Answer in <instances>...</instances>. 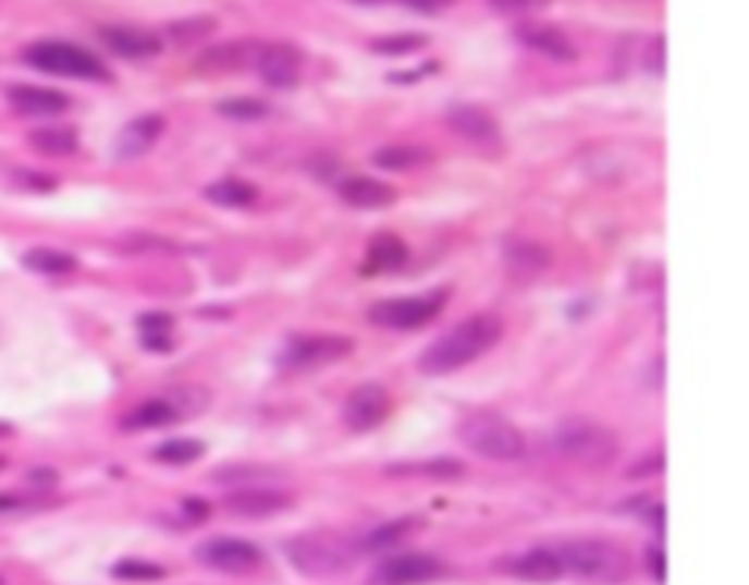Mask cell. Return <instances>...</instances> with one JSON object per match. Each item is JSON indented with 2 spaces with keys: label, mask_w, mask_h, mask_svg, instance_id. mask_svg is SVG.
Returning a JSON list of instances; mask_svg holds the SVG:
<instances>
[{
  "label": "cell",
  "mask_w": 749,
  "mask_h": 585,
  "mask_svg": "<svg viewBox=\"0 0 749 585\" xmlns=\"http://www.w3.org/2000/svg\"><path fill=\"white\" fill-rule=\"evenodd\" d=\"M21 179H24V185L36 187V191H50V187L57 185L53 179L38 176V173H29V170H21Z\"/></svg>",
  "instance_id": "ee69618b"
},
{
  "label": "cell",
  "mask_w": 749,
  "mask_h": 585,
  "mask_svg": "<svg viewBox=\"0 0 749 585\" xmlns=\"http://www.w3.org/2000/svg\"><path fill=\"white\" fill-rule=\"evenodd\" d=\"M255 68L267 85L272 88H293L302 76V53L299 47L279 41V45H261Z\"/></svg>",
  "instance_id": "8fae6325"
},
{
  "label": "cell",
  "mask_w": 749,
  "mask_h": 585,
  "mask_svg": "<svg viewBox=\"0 0 749 585\" xmlns=\"http://www.w3.org/2000/svg\"><path fill=\"white\" fill-rule=\"evenodd\" d=\"M647 71L655 76L665 74V36H659L650 41V50H647Z\"/></svg>",
  "instance_id": "ab89813d"
},
{
  "label": "cell",
  "mask_w": 749,
  "mask_h": 585,
  "mask_svg": "<svg viewBox=\"0 0 749 585\" xmlns=\"http://www.w3.org/2000/svg\"><path fill=\"white\" fill-rule=\"evenodd\" d=\"M556 451L582 468H609L618 460V439L591 418H565L553 434Z\"/></svg>",
  "instance_id": "3957f363"
},
{
  "label": "cell",
  "mask_w": 749,
  "mask_h": 585,
  "mask_svg": "<svg viewBox=\"0 0 749 585\" xmlns=\"http://www.w3.org/2000/svg\"><path fill=\"white\" fill-rule=\"evenodd\" d=\"M428 45V36H419V33H402V36H386L372 41L374 53L381 57H407V53H416L419 47Z\"/></svg>",
  "instance_id": "1f68e13d"
},
{
  "label": "cell",
  "mask_w": 749,
  "mask_h": 585,
  "mask_svg": "<svg viewBox=\"0 0 749 585\" xmlns=\"http://www.w3.org/2000/svg\"><path fill=\"white\" fill-rule=\"evenodd\" d=\"M513 574H518L527 583H553V580H560L565 574V568H562V559L556 550L539 548L525 553L521 559H515Z\"/></svg>",
  "instance_id": "7402d4cb"
},
{
  "label": "cell",
  "mask_w": 749,
  "mask_h": 585,
  "mask_svg": "<svg viewBox=\"0 0 749 585\" xmlns=\"http://www.w3.org/2000/svg\"><path fill=\"white\" fill-rule=\"evenodd\" d=\"M449 126L459 138L471 141V144H495L498 141V121L480 106H454L449 114Z\"/></svg>",
  "instance_id": "d6986e66"
},
{
  "label": "cell",
  "mask_w": 749,
  "mask_h": 585,
  "mask_svg": "<svg viewBox=\"0 0 749 585\" xmlns=\"http://www.w3.org/2000/svg\"><path fill=\"white\" fill-rule=\"evenodd\" d=\"M217 112L229 118V121L237 123H249V121H261L270 114V106L258 97H229L217 106Z\"/></svg>",
  "instance_id": "f546056e"
},
{
  "label": "cell",
  "mask_w": 749,
  "mask_h": 585,
  "mask_svg": "<svg viewBox=\"0 0 749 585\" xmlns=\"http://www.w3.org/2000/svg\"><path fill=\"white\" fill-rule=\"evenodd\" d=\"M29 65L53 76H67V80H91V83H103L109 80V68L100 59L83 50V47L71 45V41H36L27 47L24 53Z\"/></svg>",
  "instance_id": "8992f818"
},
{
  "label": "cell",
  "mask_w": 749,
  "mask_h": 585,
  "mask_svg": "<svg viewBox=\"0 0 749 585\" xmlns=\"http://www.w3.org/2000/svg\"><path fill=\"white\" fill-rule=\"evenodd\" d=\"M27 507V498H21V495H12V492H0V515H12V512H19Z\"/></svg>",
  "instance_id": "b9f144b4"
},
{
  "label": "cell",
  "mask_w": 749,
  "mask_h": 585,
  "mask_svg": "<svg viewBox=\"0 0 749 585\" xmlns=\"http://www.w3.org/2000/svg\"><path fill=\"white\" fill-rule=\"evenodd\" d=\"M665 468V456L662 454H647L641 463L629 465L627 477L629 480H641V477H653V474H662Z\"/></svg>",
  "instance_id": "f35d334b"
},
{
  "label": "cell",
  "mask_w": 749,
  "mask_h": 585,
  "mask_svg": "<svg viewBox=\"0 0 749 585\" xmlns=\"http://www.w3.org/2000/svg\"><path fill=\"white\" fill-rule=\"evenodd\" d=\"M395 474H425V477H433V480H457L463 474V463L457 460H431V463L421 465H398L393 468Z\"/></svg>",
  "instance_id": "d6a6232c"
},
{
  "label": "cell",
  "mask_w": 749,
  "mask_h": 585,
  "mask_svg": "<svg viewBox=\"0 0 749 585\" xmlns=\"http://www.w3.org/2000/svg\"><path fill=\"white\" fill-rule=\"evenodd\" d=\"M185 512L187 515H194V521H202L208 515V507L202 501H197V498H187Z\"/></svg>",
  "instance_id": "f6af8a7d"
},
{
  "label": "cell",
  "mask_w": 749,
  "mask_h": 585,
  "mask_svg": "<svg viewBox=\"0 0 749 585\" xmlns=\"http://www.w3.org/2000/svg\"><path fill=\"white\" fill-rule=\"evenodd\" d=\"M442 574L440 559L428 557V553H404V557L386 559L378 568V583L381 585H421L431 583Z\"/></svg>",
  "instance_id": "7c38bea8"
},
{
  "label": "cell",
  "mask_w": 749,
  "mask_h": 585,
  "mask_svg": "<svg viewBox=\"0 0 749 585\" xmlns=\"http://www.w3.org/2000/svg\"><path fill=\"white\" fill-rule=\"evenodd\" d=\"M0 468H3V460H0Z\"/></svg>",
  "instance_id": "7dc6e473"
},
{
  "label": "cell",
  "mask_w": 749,
  "mask_h": 585,
  "mask_svg": "<svg viewBox=\"0 0 749 585\" xmlns=\"http://www.w3.org/2000/svg\"><path fill=\"white\" fill-rule=\"evenodd\" d=\"M24 267L33 272H45V276H65L76 270V258L59 249H29L24 255Z\"/></svg>",
  "instance_id": "f1b7e54d"
},
{
  "label": "cell",
  "mask_w": 749,
  "mask_h": 585,
  "mask_svg": "<svg viewBox=\"0 0 749 585\" xmlns=\"http://www.w3.org/2000/svg\"><path fill=\"white\" fill-rule=\"evenodd\" d=\"M355 349V343L348 337L340 334H314V337H296L284 354H281V366L291 369H317L326 363L343 361L348 352Z\"/></svg>",
  "instance_id": "ba28073f"
},
{
  "label": "cell",
  "mask_w": 749,
  "mask_h": 585,
  "mask_svg": "<svg viewBox=\"0 0 749 585\" xmlns=\"http://www.w3.org/2000/svg\"><path fill=\"white\" fill-rule=\"evenodd\" d=\"M10 434H12L10 425H3V422H0V439H7V437H10Z\"/></svg>",
  "instance_id": "bcb514c9"
},
{
  "label": "cell",
  "mask_w": 749,
  "mask_h": 585,
  "mask_svg": "<svg viewBox=\"0 0 749 585\" xmlns=\"http://www.w3.org/2000/svg\"><path fill=\"white\" fill-rule=\"evenodd\" d=\"M556 553H560L562 568H565L568 574L580 576V580H589V583L612 585L621 583V580L629 574L627 550L621 548V545H615V541H568V545H562V550H556Z\"/></svg>",
  "instance_id": "277c9868"
},
{
  "label": "cell",
  "mask_w": 749,
  "mask_h": 585,
  "mask_svg": "<svg viewBox=\"0 0 749 585\" xmlns=\"http://www.w3.org/2000/svg\"><path fill=\"white\" fill-rule=\"evenodd\" d=\"M27 480L33 486H53L59 480V474L53 468H33Z\"/></svg>",
  "instance_id": "7bdbcfd3"
},
{
  "label": "cell",
  "mask_w": 749,
  "mask_h": 585,
  "mask_svg": "<svg viewBox=\"0 0 749 585\" xmlns=\"http://www.w3.org/2000/svg\"><path fill=\"white\" fill-rule=\"evenodd\" d=\"M442 293L437 296H407V298H384L378 305L369 307V322L381 328H393V331H410L431 322L440 314Z\"/></svg>",
  "instance_id": "52a82bcc"
},
{
  "label": "cell",
  "mask_w": 749,
  "mask_h": 585,
  "mask_svg": "<svg viewBox=\"0 0 749 585\" xmlns=\"http://www.w3.org/2000/svg\"><path fill=\"white\" fill-rule=\"evenodd\" d=\"M100 41L123 59H147L156 57L161 50L159 36L138 27H103L100 29Z\"/></svg>",
  "instance_id": "e0dca14e"
},
{
  "label": "cell",
  "mask_w": 749,
  "mask_h": 585,
  "mask_svg": "<svg viewBox=\"0 0 749 585\" xmlns=\"http://www.w3.org/2000/svg\"><path fill=\"white\" fill-rule=\"evenodd\" d=\"M355 3H364V7H381V3H402L413 12H425V15H433V12L449 10L454 0H355Z\"/></svg>",
  "instance_id": "d590c367"
},
{
  "label": "cell",
  "mask_w": 749,
  "mask_h": 585,
  "mask_svg": "<svg viewBox=\"0 0 749 585\" xmlns=\"http://www.w3.org/2000/svg\"><path fill=\"white\" fill-rule=\"evenodd\" d=\"M112 574L118 580H132V583H152L164 576V568L152 565V562H140V559H123L112 568Z\"/></svg>",
  "instance_id": "e575fe53"
},
{
  "label": "cell",
  "mask_w": 749,
  "mask_h": 585,
  "mask_svg": "<svg viewBox=\"0 0 749 585\" xmlns=\"http://www.w3.org/2000/svg\"><path fill=\"white\" fill-rule=\"evenodd\" d=\"M340 196L352 208H386V205L395 203L398 194L386 182H378V179L369 176H355L340 185Z\"/></svg>",
  "instance_id": "44dd1931"
},
{
  "label": "cell",
  "mask_w": 749,
  "mask_h": 585,
  "mask_svg": "<svg viewBox=\"0 0 749 585\" xmlns=\"http://www.w3.org/2000/svg\"><path fill=\"white\" fill-rule=\"evenodd\" d=\"M504 334V322L495 314H478L463 319L459 326H454L449 334H442L440 340H433L419 357V369L425 375H451V371L463 369L468 363H475L483 352H489L492 345Z\"/></svg>",
  "instance_id": "6da1fadb"
},
{
  "label": "cell",
  "mask_w": 749,
  "mask_h": 585,
  "mask_svg": "<svg viewBox=\"0 0 749 585\" xmlns=\"http://www.w3.org/2000/svg\"><path fill=\"white\" fill-rule=\"evenodd\" d=\"M515 36H518L521 45L553 59V62H574L577 59V47L572 45V38L565 36L562 29L551 27V24H521L515 29Z\"/></svg>",
  "instance_id": "5bb4252c"
},
{
  "label": "cell",
  "mask_w": 749,
  "mask_h": 585,
  "mask_svg": "<svg viewBox=\"0 0 749 585\" xmlns=\"http://www.w3.org/2000/svg\"><path fill=\"white\" fill-rule=\"evenodd\" d=\"M202 454H206V446H202L199 439H170V442H164V446H159L152 451V456H156L159 463L168 465H187L194 463V460H199Z\"/></svg>",
  "instance_id": "4dcf8cb0"
},
{
  "label": "cell",
  "mask_w": 749,
  "mask_h": 585,
  "mask_svg": "<svg viewBox=\"0 0 749 585\" xmlns=\"http://www.w3.org/2000/svg\"><path fill=\"white\" fill-rule=\"evenodd\" d=\"M459 442L468 446L475 454L487 456V460H501V463H509V460H518L525 456L527 446L521 430L515 428L513 422H506L504 416L498 413H468L463 422H459Z\"/></svg>",
  "instance_id": "5b68a950"
},
{
  "label": "cell",
  "mask_w": 749,
  "mask_h": 585,
  "mask_svg": "<svg viewBox=\"0 0 749 585\" xmlns=\"http://www.w3.org/2000/svg\"><path fill=\"white\" fill-rule=\"evenodd\" d=\"M357 553H360V548L337 529H310L287 545V559L293 562V568L299 574L314 576V580L346 574L348 568L357 562Z\"/></svg>",
  "instance_id": "7a4b0ae2"
},
{
  "label": "cell",
  "mask_w": 749,
  "mask_h": 585,
  "mask_svg": "<svg viewBox=\"0 0 749 585\" xmlns=\"http://www.w3.org/2000/svg\"><path fill=\"white\" fill-rule=\"evenodd\" d=\"M138 326H140V334H170L173 319L164 314H147V316H140Z\"/></svg>",
  "instance_id": "60d3db41"
},
{
  "label": "cell",
  "mask_w": 749,
  "mask_h": 585,
  "mask_svg": "<svg viewBox=\"0 0 749 585\" xmlns=\"http://www.w3.org/2000/svg\"><path fill=\"white\" fill-rule=\"evenodd\" d=\"M10 102L21 114H33V118L59 114L71 106L67 94L57 92V88H41V85H12Z\"/></svg>",
  "instance_id": "ac0fdd59"
},
{
  "label": "cell",
  "mask_w": 749,
  "mask_h": 585,
  "mask_svg": "<svg viewBox=\"0 0 749 585\" xmlns=\"http://www.w3.org/2000/svg\"><path fill=\"white\" fill-rule=\"evenodd\" d=\"M29 147L45 153V156H71L79 147L76 132L67 126H45V130H33L27 135Z\"/></svg>",
  "instance_id": "4316f807"
},
{
  "label": "cell",
  "mask_w": 749,
  "mask_h": 585,
  "mask_svg": "<svg viewBox=\"0 0 749 585\" xmlns=\"http://www.w3.org/2000/svg\"><path fill=\"white\" fill-rule=\"evenodd\" d=\"M416 529H419V519L390 521V524H384V527L372 529V533L360 541V550H364V553L390 550V548H395V545H402L404 539H410Z\"/></svg>",
  "instance_id": "484cf974"
},
{
  "label": "cell",
  "mask_w": 749,
  "mask_h": 585,
  "mask_svg": "<svg viewBox=\"0 0 749 585\" xmlns=\"http://www.w3.org/2000/svg\"><path fill=\"white\" fill-rule=\"evenodd\" d=\"M217 21L214 19H187V21H176L170 27V36L176 45H194V41H202L214 33Z\"/></svg>",
  "instance_id": "836d02e7"
},
{
  "label": "cell",
  "mask_w": 749,
  "mask_h": 585,
  "mask_svg": "<svg viewBox=\"0 0 749 585\" xmlns=\"http://www.w3.org/2000/svg\"><path fill=\"white\" fill-rule=\"evenodd\" d=\"M431 149L419 144H390L374 153V164L384 170H413L431 161Z\"/></svg>",
  "instance_id": "d4e9b609"
},
{
  "label": "cell",
  "mask_w": 749,
  "mask_h": 585,
  "mask_svg": "<svg viewBox=\"0 0 749 585\" xmlns=\"http://www.w3.org/2000/svg\"><path fill=\"white\" fill-rule=\"evenodd\" d=\"M504 264L515 279L530 281L551 267V252L544 249L542 243L515 237V241L504 243Z\"/></svg>",
  "instance_id": "9a60e30c"
},
{
  "label": "cell",
  "mask_w": 749,
  "mask_h": 585,
  "mask_svg": "<svg viewBox=\"0 0 749 585\" xmlns=\"http://www.w3.org/2000/svg\"><path fill=\"white\" fill-rule=\"evenodd\" d=\"M261 45L255 41H225V45L208 47L206 53L197 59V71L202 74H232L255 65Z\"/></svg>",
  "instance_id": "4fadbf2b"
},
{
  "label": "cell",
  "mask_w": 749,
  "mask_h": 585,
  "mask_svg": "<svg viewBox=\"0 0 749 585\" xmlns=\"http://www.w3.org/2000/svg\"><path fill=\"white\" fill-rule=\"evenodd\" d=\"M197 559L206 568L223 571V574H249L261 565V550L253 541L232 539V536H220V539H208L197 548Z\"/></svg>",
  "instance_id": "9c48e42d"
},
{
  "label": "cell",
  "mask_w": 749,
  "mask_h": 585,
  "mask_svg": "<svg viewBox=\"0 0 749 585\" xmlns=\"http://www.w3.org/2000/svg\"><path fill=\"white\" fill-rule=\"evenodd\" d=\"M489 7L504 15H527V12H539L551 7V0H489Z\"/></svg>",
  "instance_id": "8d00e7d4"
},
{
  "label": "cell",
  "mask_w": 749,
  "mask_h": 585,
  "mask_svg": "<svg viewBox=\"0 0 749 585\" xmlns=\"http://www.w3.org/2000/svg\"><path fill=\"white\" fill-rule=\"evenodd\" d=\"M206 199L223 208H246L258 199V187L244 182V179H223L206 187Z\"/></svg>",
  "instance_id": "83f0119b"
},
{
  "label": "cell",
  "mask_w": 749,
  "mask_h": 585,
  "mask_svg": "<svg viewBox=\"0 0 749 585\" xmlns=\"http://www.w3.org/2000/svg\"><path fill=\"white\" fill-rule=\"evenodd\" d=\"M179 418L176 404L161 399H150L138 404L132 410L130 416L123 418V430H156V428H168Z\"/></svg>",
  "instance_id": "cb8c5ba5"
},
{
  "label": "cell",
  "mask_w": 749,
  "mask_h": 585,
  "mask_svg": "<svg viewBox=\"0 0 749 585\" xmlns=\"http://www.w3.org/2000/svg\"><path fill=\"white\" fill-rule=\"evenodd\" d=\"M407 264V246L395 234H381L369 243L366 252V270L369 272H395Z\"/></svg>",
  "instance_id": "603a6c76"
},
{
  "label": "cell",
  "mask_w": 749,
  "mask_h": 585,
  "mask_svg": "<svg viewBox=\"0 0 749 585\" xmlns=\"http://www.w3.org/2000/svg\"><path fill=\"white\" fill-rule=\"evenodd\" d=\"M161 132H164V118H159V114L135 118V121L123 126L118 141H114V156L138 158L144 153H150L152 144L161 138Z\"/></svg>",
  "instance_id": "2e32d148"
},
{
  "label": "cell",
  "mask_w": 749,
  "mask_h": 585,
  "mask_svg": "<svg viewBox=\"0 0 749 585\" xmlns=\"http://www.w3.org/2000/svg\"><path fill=\"white\" fill-rule=\"evenodd\" d=\"M644 565H647V574L653 576L655 583L665 585L667 580V559H665V550L655 548V545H650L644 553Z\"/></svg>",
  "instance_id": "74e56055"
},
{
  "label": "cell",
  "mask_w": 749,
  "mask_h": 585,
  "mask_svg": "<svg viewBox=\"0 0 749 585\" xmlns=\"http://www.w3.org/2000/svg\"><path fill=\"white\" fill-rule=\"evenodd\" d=\"M287 507H291V498L275 492V489H241V492H232L225 498V510L234 512V515H244V519H263V515L287 510Z\"/></svg>",
  "instance_id": "ffe728a7"
},
{
  "label": "cell",
  "mask_w": 749,
  "mask_h": 585,
  "mask_svg": "<svg viewBox=\"0 0 749 585\" xmlns=\"http://www.w3.org/2000/svg\"><path fill=\"white\" fill-rule=\"evenodd\" d=\"M393 410V399L381 383H364L357 387L343 404V422L348 430L355 434H366V430L378 428Z\"/></svg>",
  "instance_id": "30bf717a"
}]
</instances>
